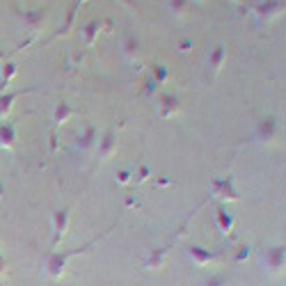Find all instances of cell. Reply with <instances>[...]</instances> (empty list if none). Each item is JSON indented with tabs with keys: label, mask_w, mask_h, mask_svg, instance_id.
Instances as JSON below:
<instances>
[{
	"label": "cell",
	"mask_w": 286,
	"mask_h": 286,
	"mask_svg": "<svg viewBox=\"0 0 286 286\" xmlns=\"http://www.w3.org/2000/svg\"><path fill=\"white\" fill-rule=\"evenodd\" d=\"M282 264H284V249L275 248V249H272V254H270V266H272V270H277Z\"/></svg>",
	"instance_id": "obj_1"
},
{
	"label": "cell",
	"mask_w": 286,
	"mask_h": 286,
	"mask_svg": "<svg viewBox=\"0 0 286 286\" xmlns=\"http://www.w3.org/2000/svg\"><path fill=\"white\" fill-rule=\"evenodd\" d=\"M190 252L195 254V259L199 261V264H204V261H211V254H206V252H202V248H192Z\"/></svg>",
	"instance_id": "obj_2"
},
{
	"label": "cell",
	"mask_w": 286,
	"mask_h": 286,
	"mask_svg": "<svg viewBox=\"0 0 286 286\" xmlns=\"http://www.w3.org/2000/svg\"><path fill=\"white\" fill-rule=\"evenodd\" d=\"M225 284H227L225 277H220V275H213V277L206 279V284H204V286H225Z\"/></svg>",
	"instance_id": "obj_3"
}]
</instances>
